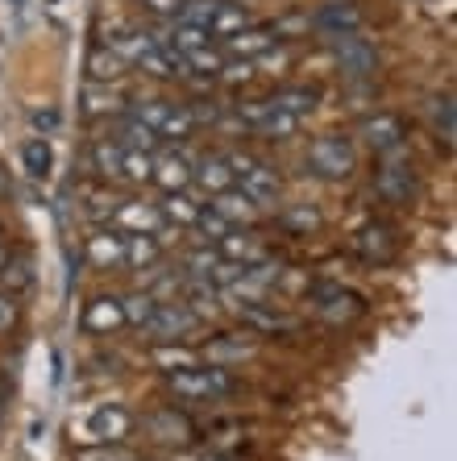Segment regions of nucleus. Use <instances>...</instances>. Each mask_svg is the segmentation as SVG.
I'll use <instances>...</instances> for the list:
<instances>
[{
  "label": "nucleus",
  "instance_id": "20e7f679",
  "mask_svg": "<svg viewBox=\"0 0 457 461\" xmlns=\"http://www.w3.org/2000/svg\"><path fill=\"white\" fill-rule=\"evenodd\" d=\"M237 117H242L245 129H254L258 138H270V141H288L299 133V121L296 113H288V108H279L275 100H250V104L237 108Z\"/></svg>",
  "mask_w": 457,
  "mask_h": 461
},
{
  "label": "nucleus",
  "instance_id": "de8ad7c7",
  "mask_svg": "<svg viewBox=\"0 0 457 461\" xmlns=\"http://www.w3.org/2000/svg\"><path fill=\"white\" fill-rule=\"evenodd\" d=\"M30 125L42 129V133H54V129H59V113H54V108H33V113H30Z\"/></svg>",
  "mask_w": 457,
  "mask_h": 461
},
{
  "label": "nucleus",
  "instance_id": "8fccbe9b",
  "mask_svg": "<svg viewBox=\"0 0 457 461\" xmlns=\"http://www.w3.org/2000/svg\"><path fill=\"white\" fill-rule=\"evenodd\" d=\"M200 461H224V457H200Z\"/></svg>",
  "mask_w": 457,
  "mask_h": 461
},
{
  "label": "nucleus",
  "instance_id": "c9c22d12",
  "mask_svg": "<svg viewBox=\"0 0 457 461\" xmlns=\"http://www.w3.org/2000/svg\"><path fill=\"white\" fill-rule=\"evenodd\" d=\"M270 100H275L279 108L296 113V117H308L312 108H316V92H312V87H283V92H275Z\"/></svg>",
  "mask_w": 457,
  "mask_h": 461
},
{
  "label": "nucleus",
  "instance_id": "9b49d317",
  "mask_svg": "<svg viewBox=\"0 0 457 461\" xmlns=\"http://www.w3.org/2000/svg\"><path fill=\"white\" fill-rule=\"evenodd\" d=\"M113 221H117V233H154L159 237L167 229L162 212L154 204H138V200H129V204H117L113 208Z\"/></svg>",
  "mask_w": 457,
  "mask_h": 461
},
{
  "label": "nucleus",
  "instance_id": "393cba45",
  "mask_svg": "<svg viewBox=\"0 0 457 461\" xmlns=\"http://www.w3.org/2000/svg\"><path fill=\"white\" fill-rule=\"evenodd\" d=\"M221 267H224V258H221V249H213V246H200V249H192V254L183 258V275H187V279L216 283Z\"/></svg>",
  "mask_w": 457,
  "mask_h": 461
},
{
  "label": "nucleus",
  "instance_id": "4be33fe9",
  "mask_svg": "<svg viewBox=\"0 0 457 461\" xmlns=\"http://www.w3.org/2000/svg\"><path fill=\"white\" fill-rule=\"evenodd\" d=\"M221 258L224 262H237V267H254V262L266 258V249L258 246L250 233H224L221 237Z\"/></svg>",
  "mask_w": 457,
  "mask_h": 461
},
{
  "label": "nucleus",
  "instance_id": "f257e3e1",
  "mask_svg": "<svg viewBox=\"0 0 457 461\" xmlns=\"http://www.w3.org/2000/svg\"><path fill=\"white\" fill-rule=\"evenodd\" d=\"M133 429H138V416L121 408V403H100V408H92L87 416H79L71 424L79 445H121Z\"/></svg>",
  "mask_w": 457,
  "mask_h": 461
},
{
  "label": "nucleus",
  "instance_id": "58836bf2",
  "mask_svg": "<svg viewBox=\"0 0 457 461\" xmlns=\"http://www.w3.org/2000/svg\"><path fill=\"white\" fill-rule=\"evenodd\" d=\"M254 354V345L250 341H216V345H208L200 357H208L213 366H221V362H242V357H250Z\"/></svg>",
  "mask_w": 457,
  "mask_h": 461
},
{
  "label": "nucleus",
  "instance_id": "09e8293b",
  "mask_svg": "<svg viewBox=\"0 0 457 461\" xmlns=\"http://www.w3.org/2000/svg\"><path fill=\"white\" fill-rule=\"evenodd\" d=\"M5 262H9V254H5V246H0V267H5Z\"/></svg>",
  "mask_w": 457,
  "mask_h": 461
},
{
  "label": "nucleus",
  "instance_id": "c03bdc74",
  "mask_svg": "<svg viewBox=\"0 0 457 461\" xmlns=\"http://www.w3.org/2000/svg\"><path fill=\"white\" fill-rule=\"evenodd\" d=\"M283 221H288L291 229H299V233H308V229H320V212L308 204H299V208H288L283 212Z\"/></svg>",
  "mask_w": 457,
  "mask_h": 461
},
{
  "label": "nucleus",
  "instance_id": "39448f33",
  "mask_svg": "<svg viewBox=\"0 0 457 461\" xmlns=\"http://www.w3.org/2000/svg\"><path fill=\"white\" fill-rule=\"evenodd\" d=\"M133 117L154 129V138H187L196 129L192 104H175V100H142Z\"/></svg>",
  "mask_w": 457,
  "mask_h": 461
},
{
  "label": "nucleus",
  "instance_id": "e433bc0d",
  "mask_svg": "<svg viewBox=\"0 0 457 461\" xmlns=\"http://www.w3.org/2000/svg\"><path fill=\"white\" fill-rule=\"evenodd\" d=\"M150 175H154V154L150 150H125V158H121V179L146 183Z\"/></svg>",
  "mask_w": 457,
  "mask_h": 461
},
{
  "label": "nucleus",
  "instance_id": "4468645a",
  "mask_svg": "<svg viewBox=\"0 0 457 461\" xmlns=\"http://www.w3.org/2000/svg\"><path fill=\"white\" fill-rule=\"evenodd\" d=\"M216 204H213V212L216 216H224V221H229V225H250V221H254L258 212H262V208L254 204V200H250V195L242 192V187H224V192H216L213 195Z\"/></svg>",
  "mask_w": 457,
  "mask_h": 461
},
{
  "label": "nucleus",
  "instance_id": "1a4fd4ad",
  "mask_svg": "<svg viewBox=\"0 0 457 461\" xmlns=\"http://www.w3.org/2000/svg\"><path fill=\"white\" fill-rule=\"evenodd\" d=\"M379 195H383L387 204H407L416 195V167L407 158H387L379 167V179H374Z\"/></svg>",
  "mask_w": 457,
  "mask_h": 461
},
{
  "label": "nucleus",
  "instance_id": "aec40b11",
  "mask_svg": "<svg viewBox=\"0 0 457 461\" xmlns=\"http://www.w3.org/2000/svg\"><path fill=\"white\" fill-rule=\"evenodd\" d=\"M162 258V241L154 233H125V267L150 270Z\"/></svg>",
  "mask_w": 457,
  "mask_h": 461
},
{
  "label": "nucleus",
  "instance_id": "c85d7f7f",
  "mask_svg": "<svg viewBox=\"0 0 457 461\" xmlns=\"http://www.w3.org/2000/svg\"><path fill=\"white\" fill-rule=\"evenodd\" d=\"M242 312V321L245 324H254V329H262V333H275V329H296V321L291 316H283V312H270V303H245Z\"/></svg>",
  "mask_w": 457,
  "mask_h": 461
},
{
  "label": "nucleus",
  "instance_id": "f3484780",
  "mask_svg": "<svg viewBox=\"0 0 457 461\" xmlns=\"http://www.w3.org/2000/svg\"><path fill=\"white\" fill-rule=\"evenodd\" d=\"M361 25V13L353 9L350 0H333V5H324V9L316 13V30L329 33V38H337V33H353Z\"/></svg>",
  "mask_w": 457,
  "mask_h": 461
},
{
  "label": "nucleus",
  "instance_id": "49530a36",
  "mask_svg": "<svg viewBox=\"0 0 457 461\" xmlns=\"http://www.w3.org/2000/svg\"><path fill=\"white\" fill-rule=\"evenodd\" d=\"M154 17H167V22H175L179 17V9H183V0H142Z\"/></svg>",
  "mask_w": 457,
  "mask_h": 461
},
{
  "label": "nucleus",
  "instance_id": "9d476101",
  "mask_svg": "<svg viewBox=\"0 0 457 461\" xmlns=\"http://www.w3.org/2000/svg\"><path fill=\"white\" fill-rule=\"evenodd\" d=\"M138 424H142V432H146L150 440H159V445H170V449L192 440V424H187V416H183V411H175V408L150 411V416H142Z\"/></svg>",
  "mask_w": 457,
  "mask_h": 461
},
{
  "label": "nucleus",
  "instance_id": "b1692460",
  "mask_svg": "<svg viewBox=\"0 0 457 461\" xmlns=\"http://www.w3.org/2000/svg\"><path fill=\"white\" fill-rule=\"evenodd\" d=\"M245 25H250V13H245L237 0H221L213 13V22H208V33H213V38H233Z\"/></svg>",
  "mask_w": 457,
  "mask_h": 461
},
{
  "label": "nucleus",
  "instance_id": "c756f323",
  "mask_svg": "<svg viewBox=\"0 0 457 461\" xmlns=\"http://www.w3.org/2000/svg\"><path fill=\"white\" fill-rule=\"evenodd\" d=\"M162 42H170L179 54H192V50H200V46H208L213 42V33L204 30V25H192V22H175L170 25V38H162Z\"/></svg>",
  "mask_w": 457,
  "mask_h": 461
},
{
  "label": "nucleus",
  "instance_id": "bb28decb",
  "mask_svg": "<svg viewBox=\"0 0 457 461\" xmlns=\"http://www.w3.org/2000/svg\"><path fill=\"white\" fill-rule=\"evenodd\" d=\"M358 249L366 258H374V262H391L395 258V237H391V229H383V225H366L358 233Z\"/></svg>",
  "mask_w": 457,
  "mask_h": 461
},
{
  "label": "nucleus",
  "instance_id": "f704fd0d",
  "mask_svg": "<svg viewBox=\"0 0 457 461\" xmlns=\"http://www.w3.org/2000/svg\"><path fill=\"white\" fill-rule=\"evenodd\" d=\"M154 308H159V300H154L150 291H133V295H125V300H121L125 324H138V329H146V321L154 316Z\"/></svg>",
  "mask_w": 457,
  "mask_h": 461
},
{
  "label": "nucleus",
  "instance_id": "5701e85b",
  "mask_svg": "<svg viewBox=\"0 0 457 461\" xmlns=\"http://www.w3.org/2000/svg\"><path fill=\"white\" fill-rule=\"evenodd\" d=\"M87 76H92V84H113V79L125 76V63H121V54L113 50V46H92V54H87Z\"/></svg>",
  "mask_w": 457,
  "mask_h": 461
},
{
  "label": "nucleus",
  "instance_id": "412c9836",
  "mask_svg": "<svg viewBox=\"0 0 457 461\" xmlns=\"http://www.w3.org/2000/svg\"><path fill=\"white\" fill-rule=\"evenodd\" d=\"M183 303L204 321V316H216V312H221V291L208 279H183Z\"/></svg>",
  "mask_w": 457,
  "mask_h": 461
},
{
  "label": "nucleus",
  "instance_id": "a211bd4d",
  "mask_svg": "<svg viewBox=\"0 0 457 461\" xmlns=\"http://www.w3.org/2000/svg\"><path fill=\"white\" fill-rule=\"evenodd\" d=\"M125 324V312H121V300L117 295H100V300L87 303L84 312V329L87 333H113Z\"/></svg>",
  "mask_w": 457,
  "mask_h": 461
},
{
  "label": "nucleus",
  "instance_id": "473e14b6",
  "mask_svg": "<svg viewBox=\"0 0 457 461\" xmlns=\"http://www.w3.org/2000/svg\"><path fill=\"white\" fill-rule=\"evenodd\" d=\"M428 125H433L436 141H445V146H453V96H436L433 104H428Z\"/></svg>",
  "mask_w": 457,
  "mask_h": 461
},
{
  "label": "nucleus",
  "instance_id": "2eb2a0df",
  "mask_svg": "<svg viewBox=\"0 0 457 461\" xmlns=\"http://www.w3.org/2000/svg\"><path fill=\"white\" fill-rule=\"evenodd\" d=\"M87 258H92V267L100 270H113V267H125V233H100L87 237Z\"/></svg>",
  "mask_w": 457,
  "mask_h": 461
},
{
  "label": "nucleus",
  "instance_id": "3c124183",
  "mask_svg": "<svg viewBox=\"0 0 457 461\" xmlns=\"http://www.w3.org/2000/svg\"><path fill=\"white\" fill-rule=\"evenodd\" d=\"M0 237H5V229H0Z\"/></svg>",
  "mask_w": 457,
  "mask_h": 461
},
{
  "label": "nucleus",
  "instance_id": "6ab92c4d",
  "mask_svg": "<svg viewBox=\"0 0 457 461\" xmlns=\"http://www.w3.org/2000/svg\"><path fill=\"white\" fill-rule=\"evenodd\" d=\"M275 42H279V30H258V25H245L233 38H224L229 54H237V59H258V54H266Z\"/></svg>",
  "mask_w": 457,
  "mask_h": 461
},
{
  "label": "nucleus",
  "instance_id": "79ce46f5",
  "mask_svg": "<svg viewBox=\"0 0 457 461\" xmlns=\"http://www.w3.org/2000/svg\"><path fill=\"white\" fill-rule=\"evenodd\" d=\"M196 229H200V233L208 237V241H221L224 233H233V225H229L224 216H216L213 208H208V212H204V208H200V216H196Z\"/></svg>",
  "mask_w": 457,
  "mask_h": 461
},
{
  "label": "nucleus",
  "instance_id": "2f4dec72",
  "mask_svg": "<svg viewBox=\"0 0 457 461\" xmlns=\"http://www.w3.org/2000/svg\"><path fill=\"white\" fill-rule=\"evenodd\" d=\"M162 221H170V225L179 229V225H196V216H200V204H192L183 192H167V200L159 204Z\"/></svg>",
  "mask_w": 457,
  "mask_h": 461
},
{
  "label": "nucleus",
  "instance_id": "a878e982",
  "mask_svg": "<svg viewBox=\"0 0 457 461\" xmlns=\"http://www.w3.org/2000/svg\"><path fill=\"white\" fill-rule=\"evenodd\" d=\"M22 167L30 179H46V175L54 171V150H50V141L46 138H30L22 146Z\"/></svg>",
  "mask_w": 457,
  "mask_h": 461
},
{
  "label": "nucleus",
  "instance_id": "a18cd8bd",
  "mask_svg": "<svg viewBox=\"0 0 457 461\" xmlns=\"http://www.w3.org/2000/svg\"><path fill=\"white\" fill-rule=\"evenodd\" d=\"M254 76H258V67L250 63V59H233V63L221 67V76L216 79H224V84H245V79H254Z\"/></svg>",
  "mask_w": 457,
  "mask_h": 461
},
{
  "label": "nucleus",
  "instance_id": "cd10ccee",
  "mask_svg": "<svg viewBox=\"0 0 457 461\" xmlns=\"http://www.w3.org/2000/svg\"><path fill=\"white\" fill-rule=\"evenodd\" d=\"M117 146H125V150H154L159 146V138H154V129L150 125H142L138 117H125V121H117Z\"/></svg>",
  "mask_w": 457,
  "mask_h": 461
},
{
  "label": "nucleus",
  "instance_id": "37998d69",
  "mask_svg": "<svg viewBox=\"0 0 457 461\" xmlns=\"http://www.w3.org/2000/svg\"><path fill=\"white\" fill-rule=\"evenodd\" d=\"M17 316H22V303L13 291H0V337L17 329Z\"/></svg>",
  "mask_w": 457,
  "mask_h": 461
},
{
  "label": "nucleus",
  "instance_id": "6e6552de",
  "mask_svg": "<svg viewBox=\"0 0 457 461\" xmlns=\"http://www.w3.org/2000/svg\"><path fill=\"white\" fill-rule=\"evenodd\" d=\"M200 324V316H196L187 303H175V300H167V303H159L154 308V316L146 321V333L154 337V341H179V337H187Z\"/></svg>",
  "mask_w": 457,
  "mask_h": 461
},
{
  "label": "nucleus",
  "instance_id": "f03ea898",
  "mask_svg": "<svg viewBox=\"0 0 457 461\" xmlns=\"http://www.w3.org/2000/svg\"><path fill=\"white\" fill-rule=\"evenodd\" d=\"M167 386L179 399H224L233 395V375L229 366H187V370H170Z\"/></svg>",
  "mask_w": 457,
  "mask_h": 461
},
{
  "label": "nucleus",
  "instance_id": "4c0bfd02",
  "mask_svg": "<svg viewBox=\"0 0 457 461\" xmlns=\"http://www.w3.org/2000/svg\"><path fill=\"white\" fill-rule=\"evenodd\" d=\"M183 63H187V71H200V76H221L224 54L213 50V42H208V46H200V50L183 54Z\"/></svg>",
  "mask_w": 457,
  "mask_h": 461
},
{
  "label": "nucleus",
  "instance_id": "72a5a7b5",
  "mask_svg": "<svg viewBox=\"0 0 457 461\" xmlns=\"http://www.w3.org/2000/svg\"><path fill=\"white\" fill-rule=\"evenodd\" d=\"M154 362L162 366V370H187V366H200V354L196 349H183V345L175 341H159V349H154Z\"/></svg>",
  "mask_w": 457,
  "mask_h": 461
},
{
  "label": "nucleus",
  "instance_id": "7c9ffc66",
  "mask_svg": "<svg viewBox=\"0 0 457 461\" xmlns=\"http://www.w3.org/2000/svg\"><path fill=\"white\" fill-rule=\"evenodd\" d=\"M121 158H125V146H117L113 138H100L96 146H92L96 175H105V179H121Z\"/></svg>",
  "mask_w": 457,
  "mask_h": 461
},
{
  "label": "nucleus",
  "instance_id": "a19ab883",
  "mask_svg": "<svg viewBox=\"0 0 457 461\" xmlns=\"http://www.w3.org/2000/svg\"><path fill=\"white\" fill-rule=\"evenodd\" d=\"M84 104H87V113H117L121 108V96L117 92H108V87H87L84 92Z\"/></svg>",
  "mask_w": 457,
  "mask_h": 461
},
{
  "label": "nucleus",
  "instance_id": "423d86ee",
  "mask_svg": "<svg viewBox=\"0 0 457 461\" xmlns=\"http://www.w3.org/2000/svg\"><path fill=\"white\" fill-rule=\"evenodd\" d=\"M229 167H233V179H242V192L254 200L258 208H270L279 200V175L275 167H266L258 158H245V154H224Z\"/></svg>",
  "mask_w": 457,
  "mask_h": 461
},
{
  "label": "nucleus",
  "instance_id": "ddd939ff",
  "mask_svg": "<svg viewBox=\"0 0 457 461\" xmlns=\"http://www.w3.org/2000/svg\"><path fill=\"white\" fill-rule=\"evenodd\" d=\"M150 179L159 183L162 192H183L187 183H192V158L183 150H170L162 158H154V175Z\"/></svg>",
  "mask_w": 457,
  "mask_h": 461
},
{
  "label": "nucleus",
  "instance_id": "ea45409f",
  "mask_svg": "<svg viewBox=\"0 0 457 461\" xmlns=\"http://www.w3.org/2000/svg\"><path fill=\"white\" fill-rule=\"evenodd\" d=\"M75 461H138V457L125 445H87V449L75 453Z\"/></svg>",
  "mask_w": 457,
  "mask_h": 461
},
{
  "label": "nucleus",
  "instance_id": "f8f14e48",
  "mask_svg": "<svg viewBox=\"0 0 457 461\" xmlns=\"http://www.w3.org/2000/svg\"><path fill=\"white\" fill-rule=\"evenodd\" d=\"M361 138H366V146H374L379 154H395L399 146H404V121L395 117V113H374L366 125H361Z\"/></svg>",
  "mask_w": 457,
  "mask_h": 461
},
{
  "label": "nucleus",
  "instance_id": "7ed1b4c3",
  "mask_svg": "<svg viewBox=\"0 0 457 461\" xmlns=\"http://www.w3.org/2000/svg\"><path fill=\"white\" fill-rule=\"evenodd\" d=\"M308 167L320 175V179H350L358 171V150H353L350 138L341 133H324L308 146Z\"/></svg>",
  "mask_w": 457,
  "mask_h": 461
},
{
  "label": "nucleus",
  "instance_id": "dca6fc26",
  "mask_svg": "<svg viewBox=\"0 0 457 461\" xmlns=\"http://www.w3.org/2000/svg\"><path fill=\"white\" fill-rule=\"evenodd\" d=\"M192 179L200 183L208 195H216V192H224V187H233V167H229V158L224 154H208V158H200L196 162V171H192Z\"/></svg>",
  "mask_w": 457,
  "mask_h": 461
},
{
  "label": "nucleus",
  "instance_id": "0eeeda50",
  "mask_svg": "<svg viewBox=\"0 0 457 461\" xmlns=\"http://www.w3.org/2000/svg\"><path fill=\"white\" fill-rule=\"evenodd\" d=\"M329 46H333V59H337L341 76H350V79H370L374 71H379V50H374V46L366 42L358 30L329 38Z\"/></svg>",
  "mask_w": 457,
  "mask_h": 461
}]
</instances>
